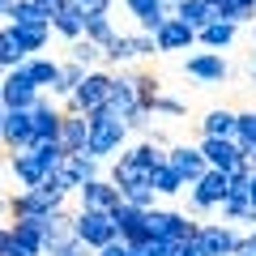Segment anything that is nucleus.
Returning a JSON list of instances; mask_svg holds the SVG:
<instances>
[{
  "label": "nucleus",
  "instance_id": "obj_16",
  "mask_svg": "<svg viewBox=\"0 0 256 256\" xmlns=\"http://www.w3.org/2000/svg\"><path fill=\"white\" fill-rule=\"evenodd\" d=\"M0 146H4V150L34 146V132H30V111L4 107V116H0Z\"/></svg>",
  "mask_w": 256,
  "mask_h": 256
},
{
  "label": "nucleus",
  "instance_id": "obj_4",
  "mask_svg": "<svg viewBox=\"0 0 256 256\" xmlns=\"http://www.w3.org/2000/svg\"><path fill=\"white\" fill-rule=\"evenodd\" d=\"M226 192H230V180H226V171H218V166H205L201 180H192V184H188V196H192V210H196V214L222 210Z\"/></svg>",
  "mask_w": 256,
  "mask_h": 256
},
{
  "label": "nucleus",
  "instance_id": "obj_55",
  "mask_svg": "<svg viewBox=\"0 0 256 256\" xmlns=\"http://www.w3.org/2000/svg\"><path fill=\"white\" fill-rule=\"evenodd\" d=\"M132 256H150V252H146V248H132Z\"/></svg>",
  "mask_w": 256,
  "mask_h": 256
},
{
  "label": "nucleus",
  "instance_id": "obj_30",
  "mask_svg": "<svg viewBox=\"0 0 256 256\" xmlns=\"http://www.w3.org/2000/svg\"><path fill=\"white\" fill-rule=\"evenodd\" d=\"M52 22H26V26H18V38H22V47H26L30 56L34 52H47V43H52Z\"/></svg>",
  "mask_w": 256,
  "mask_h": 256
},
{
  "label": "nucleus",
  "instance_id": "obj_32",
  "mask_svg": "<svg viewBox=\"0 0 256 256\" xmlns=\"http://www.w3.org/2000/svg\"><path fill=\"white\" fill-rule=\"evenodd\" d=\"M102 60H107L111 68H128V64L137 60V52H132V34H120V30H116V38L102 47Z\"/></svg>",
  "mask_w": 256,
  "mask_h": 256
},
{
  "label": "nucleus",
  "instance_id": "obj_53",
  "mask_svg": "<svg viewBox=\"0 0 256 256\" xmlns=\"http://www.w3.org/2000/svg\"><path fill=\"white\" fill-rule=\"evenodd\" d=\"M9 235H13V230H9V226H0V248L9 244Z\"/></svg>",
  "mask_w": 256,
  "mask_h": 256
},
{
  "label": "nucleus",
  "instance_id": "obj_38",
  "mask_svg": "<svg viewBox=\"0 0 256 256\" xmlns=\"http://www.w3.org/2000/svg\"><path fill=\"white\" fill-rule=\"evenodd\" d=\"M244 154L248 146H256V111H239V124H235V137H230Z\"/></svg>",
  "mask_w": 256,
  "mask_h": 256
},
{
  "label": "nucleus",
  "instance_id": "obj_14",
  "mask_svg": "<svg viewBox=\"0 0 256 256\" xmlns=\"http://www.w3.org/2000/svg\"><path fill=\"white\" fill-rule=\"evenodd\" d=\"M154 43H158V56H166V52H192V47H196V30L171 13V18L154 30Z\"/></svg>",
  "mask_w": 256,
  "mask_h": 256
},
{
  "label": "nucleus",
  "instance_id": "obj_26",
  "mask_svg": "<svg viewBox=\"0 0 256 256\" xmlns=\"http://www.w3.org/2000/svg\"><path fill=\"white\" fill-rule=\"evenodd\" d=\"M150 184H154V192H158V196H180V192H188L184 175L175 171V166L166 162V158H162V162L154 166V171H150Z\"/></svg>",
  "mask_w": 256,
  "mask_h": 256
},
{
  "label": "nucleus",
  "instance_id": "obj_27",
  "mask_svg": "<svg viewBox=\"0 0 256 256\" xmlns=\"http://www.w3.org/2000/svg\"><path fill=\"white\" fill-rule=\"evenodd\" d=\"M13 239L18 244H26L34 256H43V248H47V239H43V218H13Z\"/></svg>",
  "mask_w": 256,
  "mask_h": 256
},
{
  "label": "nucleus",
  "instance_id": "obj_59",
  "mask_svg": "<svg viewBox=\"0 0 256 256\" xmlns=\"http://www.w3.org/2000/svg\"><path fill=\"white\" fill-rule=\"evenodd\" d=\"M0 175H4V166H0Z\"/></svg>",
  "mask_w": 256,
  "mask_h": 256
},
{
  "label": "nucleus",
  "instance_id": "obj_51",
  "mask_svg": "<svg viewBox=\"0 0 256 256\" xmlns=\"http://www.w3.org/2000/svg\"><path fill=\"white\" fill-rule=\"evenodd\" d=\"M248 77H252V86H256V60L248 56Z\"/></svg>",
  "mask_w": 256,
  "mask_h": 256
},
{
  "label": "nucleus",
  "instance_id": "obj_8",
  "mask_svg": "<svg viewBox=\"0 0 256 256\" xmlns=\"http://www.w3.org/2000/svg\"><path fill=\"white\" fill-rule=\"evenodd\" d=\"M77 201H82V210H116L120 201H124V192H120V184L111 180V175H94V180H86L82 188H77Z\"/></svg>",
  "mask_w": 256,
  "mask_h": 256
},
{
  "label": "nucleus",
  "instance_id": "obj_52",
  "mask_svg": "<svg viewBox=\"0 0 256 256\" xmlns=\"http://www.w3.org/2000/svg\"><path fill=\"white\" fill-rule=\"evenodd\" d=\"M244 158H248V162L256 166V146H248V150H244Z\"/></svg>",
  "mask_w": 256,
  "mask_h": 256
},
{
  "label": "nucleus",
  "instance_id": "obj_7",
  "mask_svg": "<svg viewBox=\"0 0 256 256\" xmlns=\"http://www.w3.org/2000/svg\"><path fill=\"white\" fill-rule=\"evenodd\" d=\"M192 244L201 248V256H235V244H239V230L230 226L226 218L222 222H201Z\"/></svg>",
  "mask_w": 256,
  "mask_h": 256
},
{
  "label": "nucleus",
  "instance_id": "obj_36",
  "mask_svg": "<svg viewBox=\"0 0 256 256\" xmlns=\"http://www.w3.org/2000/svg\"><path fill=\"white\" fill-rule=\"evenodd\" d=\"M86 38H90V43H98V47H107L111 38H116V26H111L107 13H98V18H86Z\"/></svg>",
  "mask_w": 256,
  "mask_h": 256
},
{
  "label": "nucleus",
  "instance_id": "obj_12",
  "mask_svg": "<svg viewBox=\"0 0 256 256\" xmlns=\"http://www.w3.org/2000/svg\"><path fill=\"white\" fill-rule=\"evenodd\" d=\"M184 73L188 77H196V82H205V86H222L230 77V64H226V56L222 52H196V56H188L184 60Z\"/></svg>",
  "mask_w": 256,
  "mask_h": 256
},
{
  "label": "nucleus",
  "instance_id": "obj_19",
  "mask_svg": "<svg viewBox=\"0 0 256 256\" xmlns=\"http://www.w3.org/2000/svg\"><path fill=\"white\" fill-rule=\"evenodd\" d=\"M166 162L184 175V184L201 180L205 166H210V162H205V154H201V146H171V150H166Z\"/></svg>",
  "mask_w": 256,
  "mask_h": 256
},
{
  "label": "nucleus",
  "instance_id": "obj_47",
  "mask_svg": "<svg viewBox=\"0 0 256 256\" xmlns=\"http://www.w3.org/2000/svg\"><path fill=\"white\" fill-rule=\"evenodd\" d=\"M154 4H158V0H124V9L132 13V18H141V13H146V9H154Z\"/></svg>",
  "mask_w": 256,
  "mask_h": 256
},
{
  "label": "nucleus",
  "instance_id": "obj_24",
  "mask_svg": "<svg viewBox=\"0 0 256 256\" xmlns=\"http://www.w3.org/2000/svg\"><path fill=\"white\" fill-rule=\"evenodd\" d=\"M26 47H22L18 38V26H9V22H0V73H9V68H18V64H26Z\"/></svg>",
  "mask_w": 256,
  "mask_h": 256
},
{
  "label": "nucleus",
  "instance_id": "obj_22",
  "mask_svg": "<svg viewBox=\"0 0 256 256\" xmlns=\"http://www.w3.org/2000/svg\"><path fill=\"white\" fill-rule=\"evenodd\" d=\"M43 239H47V248H60V244H73L77 239V230H73V214L68 210H52L43 218ZM43 248V252H47Z\"/></svg>",
  "mask_w": 256,
  "mask_h": 256
},
{
  "label": "nucleus",
  "instance_id": "obj_42",
  "mask_svg": "<svg viewBox=\"0 0 256 256\" xmlns=\"http://www.w3.org/2000/svg\"><path fill=\"white\" fill-rule=\"evenodd\" d=\"M150 256H175L180 252V239H150V244H141Z\"/></svg>",
  "mask_w": 256,
  "mask_h": 256
},
{
  "label": "nucleus",
  "instance_id": "obj_25",
  "mask_svg": "<svg viewBox=\"0 0 256 256\" xmlns=\"http://www.w3.org/2000/svg\"><path fill=\"white\" fill-rule=\"evenodd\" d=\"M235 34H239V26H235V22L218 18V22H210V26H201V30H196V43H201V47H210V52H226V47L235 43Z\"/></svg>",
  "mask_w": 256,
  "mask_h": 256
},
{
  "label": "nucleus",
  "instance_id": "obj_48",
  "mask_svg": "<svg viewBox=\"0 0 256 256\" xmlns=\"http://www.w3.org/2000/svg\"><path fill=\"white\" fill-rule=\"evenodd\" d=\"M175 256H201V248L192 244V239H184V244H180V252H175Z\"/></svg>",
  "mask_w": 256,
  "mask_h": 256
},
{
  "label": "nucleus",
  "instance_id": "obj_37",
  "mask_svg": "<svg viewBox=\"0 0 256 256\" xmlns=\"http://www.w3.org/2000/svg\"><path fill=\"white\" fill-rule=\"evenodd\" d=\"M248 210H252V201H248V192H226V201H222V218L226 222H244L248 218Z\"/></svg>",
  "mask_w": 256,
  "mask_h": 256
},
{
  "label": "nucleus",
  "instance_id": "obj_34",
  "mask_svg": "<svg viewBox=\"0 0 256 256\" xmlns=\"http://www.w3.org/2000/svg\"><path fill=\"white\" fill-rule=\"evenodd\" d=\"M120 192H124V201L137 205V210H154V205H158V192H154V184H150V180L128 184V188H120Z\"/></svg>",
  "mask_w": 256,
  "mask_h": 256
},
{
  "label": "nucleus",
  "instance_id": "obj_11",
  "mask_svg": "<svg viewBox=\"0 0 256 256\" xmlns=\"http://www.w3.org/2000/svg\"><path fill=\"white\" fill-rule=\"evenodd\" d=\"M111 222H116V230H120V239H124L128 248H141V244H150V226H146V210H137V205H128V201H120L116 210H111Z\"/></svg>",
  "mask_w": 256,
  "mask_h": 256
},
{
  "label": "nucleus",
  "instance_id": "obj_44",
  "mask_svg": "<svg viewBox=\"0 0 256 256\" xmlns=\"http://www.w3.org/2000/svg\"><path fill=\"white\" fill-rule=\"evenodd\" d=\"M94 256H132V248L124 244V239H116V244H107V248H98Z\"/></svg>",
  "mask_w": 256,
  "mask_h": 256
},
{
  "label": "nucleus",
  "instance_id": "obj_17",
  "mask_svg": "<svg viewBox=\"0 0 256 256\" xmlns=\"http://www.w3.org/2000/svg\"><path fill=\"white\" fill-rule=\"evenodd\" d=\"M56 141L64 146V154H77V150H86V141H90V116H86V111H64Z\"/></svg>",
  "mask_w": 256,
  "mask_h": 256
},
{
  "label": "nucleus",
  "instance_id": "obj_15",
  "mask_svg": "<svg viewBox=\"0 0 256 256\" xmlns=\"http://www.w3.org/2000/svg\"><path fill=\"white\" fill-rule=\"evenodd\" d=\"M9 171L18 180V188H34L38 180H47V166L38 158L34 146H22V150H9Z\"/></svg>",
  "mask_w": 256,
  "mask_h": 256
},
{
  "label": "nucleus",
  "instance_id": "obj_40",
  "mask_svg": "<svg viewBox=\"0 0 256 256\" xmlns=\"http://www.w3.org/2000/svg\"><path fill=\"white\" fill-rule=\"evenodd\" d=\"M132 52H137V60H146V56H158L154 34H150V30H137V34H132Z\"/></svg>",
  "mask_w": 256,
  "mask_h": 256
},
{
  "label": "nucleus",
  "instance_id": "obj_13",
  "mask_svg": "<svg viewBox=\"0 0 256 256\" xmlns=\"http://www.w3.org/2000/svg\"><path fill=\"white\" fill-rule=\"evenodd\" d=\"M30 132H34V141H52L56 132H60V120H64V107H56V98H47V94H38L34 102H30Z\"/></svg>",
  "mask_w": 256,
  "mask_h": 256
},
{
  "label": "nucleus",
  "instance_id": "obj_5",
  "mask_svg": "<svg viewBox=\"0 0 256 256\" xmlns=\"http://www.w3.org/2000/svg\"><path fill=\"white\" fill-rule=\"evenodd\" d=\"M73 230H77L82 244L94 248V252L120 239V230H116V222H111L107 210H77V214H73Z\"/></svg>",
  "mask_w": 256,
  "mask_h": 256
},
{
  "label": "nucleus",
  "instance_id": "obj_28",
  "mask_svg": "<svg viewBox=\"0 0 256 256\" xmlns=\"http://www.w3.org/2000/svg\"><path fill=\"white\" fill-rule=\"evenodd\" d=\"M235 124H239V111L214 107L210 116L201 120V137H235Z\"/></svg>",
  "mask_w": 256,
  "mask_h": 256
},
{
  "label": "nucleus",
  "instance_id": "obj_45",
  "mask_svg": "<svg viewBox=\"0 0 256 256\" xmlns=\"http://www.w3.org/2000/svg\"><path fill=\"white\" fill-rule=\"evenodd\" d=\"M0 256H34V252H30V248H26V244H18V239H13V235H9V244L0 248Z\"/></svg>",
  "mask_w": 256,
  "mask_h": 256
},
{
  "label": "nucleus",
  "instance_id": "obj_57",
  "mask_svg": "<svg viewBox=\"0 0 256 256\" xmlns=\"http://www.w3.org/2000/svg\"><path fill=\"white\" fill-rule=\"evenodd\" d=\"M0 9H4V0H0Z\"/></svg>",
  "mask_w": 256,
  "mask_h": 256
},
{
  "label": "nucleus",
  "instance_id": "obj_33",
  "mask_svg": "<svg viewBox=\"0 0 256 256\" xmlns=\"http://www.w3.org/2000/svg\"><path fill=\"white\" fill-rule=\"evenodd\" d=\"M90 73V68H82L77 60H64L60 64V82H56V90H52V98H68V94L82 86V77Z\"/></svg>",
  "mask_w": 256,
  "mask_h": 256
},
{
  "label": "nucleus",
  "instance_id": "obj_35",
  "mask_svg": "<svg viewBox=\"0 0 256 256\" xmlns=\"http://www.w3.org/2000/svg\"><path fill=\"white\" fill-rule=\"evenodd\" d=\"M68 47H73V52H68V60H77L82 68H94V64L102 60V47H98V43H90L86 34H82V38H73Z\"/></svg>",
  "mask_w": 256,
  "mask_h": 256
},
{
  "label": "nucleus",
  "instance_id": "obj_54",
  "mask_svg": "<svg viewBox=\"0 0 256 256\" xmlns=\"http://www.w3.org/2000/svg\"><path fill=\"white\" fill-rule=\"evenodd\" d=\"M235 4L239 9H256V0H235Z\"/></svg>",
  "mask_w": 256,
  "mask_h": 256
},
{
  "label": "nucleus",
  "instance_id": "obj_58",
  "mask_svg": "<svg viewBox=\"0 0 256 256\" xmlns=\"http://www.w3.org/2000/svg\"><path fill=\"white\" fill-rule=\"evenodd\" d=\"M0 116H4V107H0Z\"/></svg>",
  "mask_w": 256,
  "mask_h": 256
},
{
  "label": "nucleus",
  "instance_id": "obj_21",
  "mask_svg": "<svg viewBox=\"0 0 256 256\" xmlns=\"http://www.w3.org/2000/svg\"><path fill=\"white\" fill-rule=\"evenodd\" d=\"M26 77L38 86L43 94H52L56 90V82H60V60H52V56H43V52H34V56H26Z\"/></svg>",
  "mask_w": 256,
  "mask_h": 256
},
{
  "label": "nucleus",
  "instance_id": "obj_23",
  "mask_svg": "<svg viewBox=\"0 0 256 256\" xmlns=\"http://www.w3.org/2000/svg\"><path fill=\"white\" fill-rule=\"evenodd\" d=\"M171 13L180 22H188L192 30H201L210 26V22H218V9H214L210 0H171Z\"/></svg>",
  "mask_w": 256,
  "mask_h": 256
},
{
  "label": "nucleus",
  "instance_id": "obj_20",
  "mask_svg": "<svg viewBox=\"0 0 256 256\" xmlns=\"http://www.w3.org/2000/svg\"><path fill=\"white\" fill-rule=\"evenodd\" d=\"M111 180L120 184V188H128V184H141V180H150V166L137 158V150H120L116 158H111Z\"/></svg>",
  "mask_w": 256,
  "mask_h": 256
},
{
  "label": "nucleus",
  "instance_id": "obj_39",
  "mask_svg": "<svg viewBox=\"0 0 256 256\" xmlns=\"http://www.w3.org/2000/svg\"><path fill=\"white\" fill-rule=\"evenodd\" d=\"M154 116H171V120H184V116H188V107H184L180 98H171V94H162V90H158V94H154Z\"/></svg>",
  "mask_w": 256,
  "mask_h": 256
},
{
  "label": "nucleus",
  "instance_id": "obj_41",
  "mask_svg": "<svg viewBox=\"0 0 256 256\" xmlns=\"http://www.w3.org/2000/svg\"><path fill=\"white\" fill-rule=\"evenodd\" d=\"M68 4H73L82 18H98V13H107V9H111V0H68Z\"/></svg>",
  "mask_w": 256,
  "mask_h": 256
},
{
  "label": "nucleus",
  "instance_id": "obj_43",
  "mask_svg": "<svg viewBox=\"0 0 256 256\" xmlns=\"http://www.w3.org/2000/svg\"><path fill=\"white\" fill-rule=\"evenodd\" d=\"M235 256H256V230L239 235V244H235Z\"/></svg>",
  "mask_w": 256,
  "mask_h": 256
},
{
  "label": "nucleus",
  "instance_id": "obj_18",
  "mask_svg": "<svg viewBox=\"0 0 256 256\" xmlns=\"http://www.w3.org/2000/svg\"><path fill=\"white\" fill-rule=\"evenodd\" d=\"M201 154L210 166H218V171H235L239 162H244V154H239V146L230 137H201Z\"/></svg>",
  "mask_w": 256,
  "mask_h": 256
},
{
  "label": "nucleus",
  "instance_id": "obj_3",
  "mask_svg": "<svg viewBox=\"0 0 256 256\" xmlns=\"http://www.w3.org/2000/svg\"><path fill=\"white\" fill-rule=\"evenodd\" d=\"M111 102V73L107 68H90V73L82 77V86H77L68 98H64V111H98Z\"/></svg>",
  "mask_w": 256,
  "mask_h": 256
},
{
  "label": "nucleus",
  "instance_id": "obj_31",
  "mask_svg": "<svg viewBox=\"0 0 256 256\" xmlns=\"http://www.w3.org/2000/svg\"><path fill=\"white\" fill-rule=\"evenodd\" d=\"M52 30H56L60 38H68V43H73V38H82V34H86V18L73 9V4H64V9L52 18Z\"/></svg>",
  "mask_w": 256,
  "mask_h": 256
},
{
  "label": "nucleus",
  "instance_id": "obj_56",
  "mask_svg": "<svg viewBox=\"0 0 256 256\" xmlns=\"http://www.w3.org/2000/svg\"><path fill=\"white\" fill-rule=\"evenodd\" d=\"M252 60H256V47H252Z\"/></svg>",
  "mask_w": 256,
  "mask_h": 256
},
{
  "label": "nucleus",
  "instance_id": "obj_9",
  "mask_svg": "<svg viewBox=\"0 0 256 256\" xmlns=\"http://www.w3.org/2000/svg\"><path fill=\"white\" fill-rule=\"evenodd\" d=\"M38 94H43V90L26 77L22 64H18V68H9V73H0V107H22V111H26Z\"/></svg>",
  "mask_w": 256,
  "mask_h": 256
},
{
  "label": "nucleus",
  "instance_id": "obj_1",
  "mask_svg": "<svg viewBox=\"0 0 256 256\" xmlns=\"http://www.w3.org/2000/svg\"><path fill=\"white\" fill-rule=\"evenodd\" d=\"M64 201H68V188H60V180L47 175L34 188H18L9 196V218H47L52 210H64Z\"/></svg>",
  "mask_w": 256,
  "mask_h": 256
},
{
  "label": "nucleus",
  "instance_id": "obj_6",
  "mask_svg": "<svg viewBox=\"0 0 256 256\" xmlns=\"http://www.w3.org/2000/svg\"><path fill=\"white\" fill-rule=\"evenodd\" d=\"M146 226H150V235L154 239H192L196 235V226H201V222L196 218H188V214H180V210H146Z\"/></svg>",
  "mask_w": 256,
  "mask_h": 256
},
{
  "label": "nucleus",
  "instance_id": "obj_2",
  "mask_svg": "<svg viewBox=\"0 0 256 256\" xmlns=\"http://www.w3.org/2000/svg\"><path fill=\"white\" fill-rule=\"evenodd\" d=\"M124 141H128V124L111 102L98 107V111H90V141H86V150L94 158H116L124 150Z\"/></svg>",
  "mask_w": 256,
  "mask_h": 256
},
{
  "label": "nucleus",
  "instance_id": "obj_10",
  "mask_svg": "<svg viewBox=\"0 0 256 256\" xmlns=\"http://www.w3.org/2000/svg\"><path fill=\"white\" fill-rule=\"evenodd\" d=\"M98 162H102V158H94L90 150H77V154H64V162H60V171H56V180H60V188L77 192V188H82L86 180L102 175V171H98Z\"/></svg>",
  "mask_w": 256,
  "mask_h": 256
},
{
  "label": "nucleus",
  "instance_id": "obj_29",
  "mask_svg": "<svg viewBox=\"0 0 256 256\" xmlns=\"http://www.w3.org/2000/svg\"><path fill=\"white\" fill-rule=\"evenodd\" d=\"M0 22H9V26H26V22H47V18H43V9H38L34 0H4Z\"/></svg>",
  "mask_w": 256,
  "mask_h": 256
},
{
  "label": "nucleus",
  "instance_id": "obj_49",
  "mask_svg": "<svg viewBox=\"0 0 256 256\" xmlns=\"http://www.w3.org/2000/svg\"><path fill=\"white\" fill-rule=\"evenodd\" d=\"M146 141H154V146H158V150H171V141H166V137H162V132H150V137H146Z\"/></svg>",
  "mask_w": 256,
  "mask_h": 256
},
{
  "label": "nucleus",
  "instance_id": "obj_46",
  "mask_svg": "<svg viewBox=\"0 0 256 256\" xmlns=\"http://www.w3.org/2000/svg\"><path fill=\"white\" fill-rule=\"evenodd\" d=\"M34 4H38V9H43V18H47V22H52V18H56V13H60V9H64V4H68V0H34Z\"/></svg>",
  "mask_w": 256,
  "mask_h": 256
},
{
  "label": "nucleus",
  "instance_id": "obj_50",
  "mask_svg": "<svg viewBox=\"0 0 256 256\" xmlns=\"http://www.w3.org/2000/svg\"><path fill=\"white\" fill-rule=\"evenodd\" d=\"M248 201H252V210H256V171H252V180H248Z\"/></svg>",
  "mask_w": 256,
  "mask_h": 256
}]
</instances>
